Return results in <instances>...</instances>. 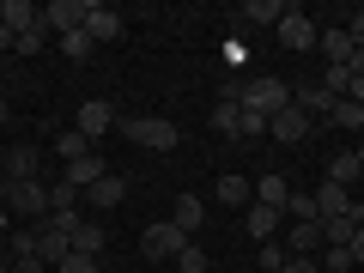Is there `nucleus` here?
I'll return each instance as SVG.
<instances>
[{"mask_svg":"<svg viewBox=\"0 0 364 273\" xmlns=\"http://www.w3.org/2000/svg\"><path fill=\"white\" fill-rule=\"evenodd\" d=\"M182 243H188V237H182L176 225L164 219V225H146V237H140V255H146V261H176V255H182Z\"/></svg>","mask_w":364,"mask_h":273,"instance_id":"6e6552de","label":"nucleus"},{"mask_svg":"<svg viewBox=\"0 0 364 273\" xmlns=\"http://www.w3.org/2000/svg\"><path fill=\"white\" fill-rule=\"evenodd\" d=\"M243 231L255 237V243H273V231H279V213L255 200V207H243Z\"/></svg>","mask_w":364,"mask_h":273,"instance_id":"a211bd4d","label":"nucleus"},{"mask_svg":"<svg viewBox=\"0 0 364 273\" xmlns=\"http://www.w3.org/2000/svg\"><path fill=\"white\" fill-rule=\"evenodd\" d=\"M364 219H322V243H334V249H346L352 243V231H358Z\"/></svg>","mask_w":364,"mask_h":273,"instance_id":"cd10ccee","label":"nucleus"},{"mask_svg":"<svg viewBox=\"0 0 364 273\" xmlns=\"http://www.w3.org/2000/svg\"><path fill=\"white\" fill-rule=\"evenodd\" d=\"M352 273H358V267H352Z\"/></svg>","mask_w":364,"mask_h":273,"instance_id":"a18cd8bd","label":"nucleus"},{"mask_svg":"<svg viewBox=\"0 0 364 273\" xmlns=\"http://www.w3.org/2000/svg\"><path fill=\"white\" fill-rule=\"evenodd\" d=\"M0 49H13V31H6V25H0Z\"/></svg>","mask_w":364,"mask_h":273,"instance_id":"a19ab883","label":"nucleus"},{"mask_svg":"<svg viewBox=\"0 0 364 273\" xmlns=\"http://www.w3.org/2000/svg\"><path fill=\"white\" fill-rule=\"evenodd\" d=\"M116 128L128 134L134 146H146V152H176V140H182V134H176V122H170V116H122Z\"/></svg>","mask_w":364,"mask_h":273,"instance_id":"f03ea898","label":"nucleus"},{"mask_svg":"<svg viewBox=\"0 0 364 273\" xmlns=\"http://www.w3.org/2000/svg\"><path fill=\"white\" fill-rule=\"evenodd\" d=\"M322 249V219L316 225H291V255H316Z\"/></svg>","mask_w":364,"mask_h":273,"instance_id":"bb28decb","label":"nucleus"},{"mask_svg":"<svg viewBox=\"0 0 364 273\" xmlns=\"http://www.w3.org/2000/svg\"><path fill=\"white\" fill-rule=\"evenodd\" d=\"M328 122H334V128H346V134H364V104L334 97V104H328Z\"/></svg>","mask_w":364,"mask_h":273,"instance_id":"aec40b11","label":"nucleus"},{"mask_svg":"<svg viewBox=\"0 0 364 273\" xmlns=\"http://www.w3.org/2000/svg\"><path fill=\"white\" fill-rule=\"evenodd\" d=\"M116 122H122V116H116V104H109V97H85V104L73 109V128L85 134V140H97V134H109Z\"/></svg>","mask_w":364,"mask_h":273,"instance_id":"0eeeda50","label":"nucleus"},{"mask_svg":"<svg viewBox=\"0 0 364 273\" xmlns=\"http://www.w3.org/2000/svg\"><path fill=\"white\" fill-rule=\"evenodd\" d=\"M286 104H291V85H286V79H273V73H249V79H237V109H249V116L273 122Z\"/></svg>","mask_w":364,"mask_h":273,"instance_id":"f257e3e1","label":"nucleus"},{"mask_svg":"<svg viewBox=\"0 0 364 273\" xmlns=\"http://www.w3.org/2000/svg\"><path fill=\"white\" fill-rule=\"evenodd\" d=\"M43 43H49V31L37 25V31H25V37H13V55H37Z\"/></svg>","mask_w":364,"mask_h":273,"instance_id":"72a5a7b5","label":"nucleus"},{"mask_svg":"<svg viewBox=\"0 0 364 273\" xmlns=\"http://www.w3.org/2000/svg\"><path fill=\"white\" fill-rule=\"evenodd\" d=\"M0 25L13 31V37H25V31L43 25V6H31V0H0Z\"/></svg>","mask_w":364,"mask_h":273,"instance_id":"f8f14e48","label":"nucleus"},{"mask_svg":"<svg viewBox=\"0 0 364 273\" xmlns=\"http://www.w3.org/2000/svg\"><path fill=\"white\" fill-rule=\"evenodd\" d=\"M55 273H97V255H79V249H73V255H67Z\"/></svg>","mask_w":364,"mask_h":273,"instance_id":"c9c22d12","label":"nucleus"},{"mask_svg":"<svg viewBox=\"0 0 364 273\" xmlns=\"http://www.w3.org/2000/svg\"><path fill=\"white\" fill-rule=\"evenodd\" d=\"M316 37H322V25H316L304 6H291L286 18H279V49H291V55H304V49H316Z\"/></svg>","mask_w":364,"mask_h":273,"instance_id":"39448f33","label":"nucleus"},{"mask_svg":"<svg viewBox=\"0 0 364 273\" xmlns=\"http://www.w3.org/2000/svg\"><path fill=\"white\" fill-rule=\"evenodd\" d=\"M346 249H352V267H364V225L352 231V243H346Z\"/></svg>","mask_w":364,"mask_h":273,"instance_id":"58836bf2","label":"nucleus"},{"mask_svg":"<svg viewBox=\"0 0 364 273\" xmlns=\"http://www.w3.org/2000/svg\"><path fill=\"white\" fill-rule=\"evenodd\" d=\"M31 255H37L43 267H61V261L73 255V237H67V231H55V225L43 219V225H31Z\"/></svg>","mask_w":364,"mask_h":273,"instance_id":"20e7f679","label":"nucleus"},{"mask_svg":"<svg viewBox=\"0 0 364 273\" xmlns=\"http://www.w3.org/2000/svg\"><path fill=\"white\" fill-rule=\"evenodd\" d=\"M219 200H225V207H255V182L237 176V170H225V176H219Z\"/></svg>","mask_w":364,"mask_h":273,"instance_id":"6ab92c4d","label":"nucleus"},{"mask_svg":"<svg viewBox=\"0 0 364 273\" xmlns=\"http://www.w3.org/2000/svg\"><path fill=\"white\" fill-rule=\"evenodd\" d=\"M0 207L6 213H25V219H49V182L31 176V182H0Z\"/></svg>","mask_w":364,"mask_h":273,"instance_id":"7ed1b4c3","label":"nucleus"},{"mask_svg":"<svg viewBox=\"0 0 364 273\" xmlns=\"http://www.w3.org/2000/svg\"><path fill=\"white\" fill-rule=\"evenodd\" d=\"M255 200H261V207H273V213H286L291 182H286V176H261V182H255Z\"/></svg>","mask_w":364,"mask_h":273,"instance_id":"412c9836","label":"nucleus"},{"mask_svg":"<svg viewBox=\"0 0 364 273\" xmlns=\"http://www.w3.org/2000/svg\"><path fill=\"white\" fill-rule=\"evenodd\" d=\"M346 37H352V49L364 55V13H352V25H346Z\"/></svg>","mask_w":364,"mask_h":273,"instance_id":"4c0bfd02","label":"nucleus"},{"mask_svg":"<svg viewBox=\"0 0 364 273\" xmlns=\"http://www.w3.org/2000/svg\"><path fill=\"white\" fill-rule=\"evenodd\" d=\"M85 37H91V43H116V37H122V13H116V6H91Z\"/></svg>","mask_w":364,"mask_h":273,"instance_id":"dca6fc26","label":"nucleus"},{"mask_svg":"<svg viewBox=\"0 0 364 273\" xmlns=\"http://www.w3.org/2000/svg\"><path fill=\"white\" fill-rule=\"evenodd\" d=\"M79 200H85V195H79V188H73V182H49V213H79Z\"/></svg>","mask_w":364,"mask_h":273,"instance_id":"a878e982","label":"nucleus"},{"mask_svg":"<svg viewBox=\"0 0 364 273\" xmlns=\"http://www.w3.org/2000/svg\"><path fill=\"white\" fill-rule=\"evenodd\" d=\"M316 267H322V273H352V249H334V243H328Z\"/></svg>","mask_w":364,"mask_h":273,"instance_id":"2f4dec72","label":"nucleus"},{"mask_svg":"<svg viewBox=\"0 0 364 273\" xmlns=\"http://www.w3.org/2000/svg\"><path fill=\"white\" fill-rule=\"evenodd\" d=\"M286 255H291V249H279V243H261V267H267V273H279V267H286Z\"/></svg>","mask_w":364,"mask_h":273,"instance_id":"f704fd0d","label":"nucleus"},{"mask_svg":"<svg viewBox=\"0 0 364 273\" xmlns=\"http://www.w3.org/2000/svg\"><path fill=\"white\" fill-rule=\"evenodd\" d=\"M73 249H79V255H104V225H97V219H79L73 225Z\"/></svg>","mask_w":364,"mask_h":273,"instance_id":"5701e85b","label":"nucleus"},{"mask_svg":"<svg viewBox=\"0 0 364 273\" xmlns=\"http://www.w3.org/2000/svg\"><path fill=\"white\" fill-rule=\"evenodd\" d=\"M237 116H243V109H237L231 97H219V109H213V134H225V140H237Z\"/></svg>","mask_w":364,"mask_h":273,"instance_id":"c85d7f7f","label":"nucleus"},{"mask_svg":"<svg viewBox=\"0 0 364 273\" xmlns=\"http://www.w3.org/2000/svg\"><path fill=\"white\" fill-rule=\"evenodd\" d=\"M13 273H49V267H43L37 255H18V261H13Z\"/></svg>","mask_w":364,"mask_h":273,"instance_id":"ea45409f","label":"nucleus"},{"mask_svg":"<svg viewBox=\"0 0 364 273\" xmlns=\"http://www.w3.org/2000/svg\"><path fill=\"white\" fill-rule=\"evenodd\" d=\"M37 176V146H6L0 158V182H31Z\"/></svg>","mask_w":364,"mask_h":273,"instance_id":"ddd939ff","label":"nucleus"},{"mask_svg":"<svg viewBox=\"0 0 364 273\" xmlns=\"http://www.w3.org/2000/svg\"><path fill=\"white\" fill-rule=\"evenodd\" d=\"M176 267H182V273H207V267H213V255H207V249H200V243H182Z\"/></svg>","mask_w":364,"mask_h":273,"instance_id":"7c9ffc66","label":"nucleus"},{"mask_svg":"<svg viewBox=\"0 0 364 273\" xmlns=\"http://www.w3.org/2000/svg\"><path fill=\"white\" fill-rule=\"evenodd\" d=\"M91 6L85 0H49L43 6V31H55V37H73V31H85Z\"/></svg>","mask_w":364,"mask_h":273,"instance_id":"423d86ee","label":"nucleus"},{"mask_svg":"<svg viewBox=\"0 0 364 273\" xmlns=\"http://www.w3.org/2000/svg\"><path fill=\"white\" fill-rule=\"evenodd\" d=\"M97 176H104V158H97V152H91V158H79V164H67V182H73L79 195H85V188H91Z\"/></svg>","mask_w":364,"mask_h":273,"instance_id":"b1692460","label":"nucleus"},{"mask_svg":"<svg viewBox=\"0 0 364 273\" xmlns=\"http://www.w3.org/2000/svg\"><path fill=\"white\" fill-rule=\"evenodd\" d=\"M286 213H291V225H316V219H322V213H316V195H298V188H291Z\"/></svg>","mask_w":364,"mask_h":273,"instance_id":"c756f323","label":"nucleus"},{"mask_svg":"<svg viewBox=\"0 0 364 273\" xmlns=\"http://www.w3.org/2000/svg\"><path fill=\"white\" fill-rule=\"evenodd\" d=\"M364 176V164H358V152H334L328 158V182H340V188H352V182Z\"/></svg>","mask_w":364,"mask_h":273,"instance_id":"4be33fe9","label":"nucleus"},{"mask_svg":"<svg viewBox=\"0 0 364 273\" xmlns=\"http://www.w3.org/2000/svg\"><path fill=\"white\" fill-rule=\"evenodd\" d=\"M55 152H61V164H79V158H91V140L79 128H67L61 140H55Z\"/></svg>","mask_w":364,"mask_h":273,"instance_id":"393cba45","label":"nucleus"},{"mask_svg":"<svg viewBox=\"0 0 364 273\" xmlns=\"http://www.w3.org/2000/svg\"><path fill=\"white\" fill-rule=\"evenodd\" d=\"M316 213L322 219H364V207L352 200V188H340V182L322 176V188H316Z\"/></svg>","mask_w":364,"mask_h":273,"instance_id":"1a4fd4ad","label":"nucleus"},{"mask_svg":"<svg viewBox=\"0 0 364 273\" xmlns=\"http://www.w3.org/2000/svg\"><path fill=\"white\" fill-rule=\"evenodd\" d=\"M91 49H97V43H91L85 31H73V37H61V55H67V61H85Z\"/></svg>","mask_w":364,"mask_h":273,"instance_id":"473e14b6","label":"nucleus"},{"mask_svg":"<svg viewBox=\"0 0 364 273\" xmlns=\"http://www.w3.org/2000/svg\"><path fill=\"white\" fill-rule=\"evenodd\" d=\"M267 134H273V140H279V146H304V140H310V116H304L298 104H286V109H279V116L267 122Z\"/></svg>","mask_w":364,"mask_h":273,"instance_id":"9d476101","label":"nucleus"},{"mask_svg":"<svg viewBox=\"0 0 364 273\" xmlns=\"http://www.w3.org/2000/svg\"><path fill=\"white\" fill-rule=\"evenodd\" d=\"M291 6H279V0H243V6H237V18H243V25H273L279 31V18H286Z\"/></svg>","mask_w":364,"mask_h":273,"instance_id":"f3484780","label":"nucleus"},{"mask_svg":"<svg viewBox=\"0 0 364 273\" xmlns=\"http://www.w3.org/2000/svg\"><path fill=\"white\" fill-rule=\"evenodd\" d=\"M358 164H364V140H358Z\"/></svg>","mask_w":364,"mask_h":273,"instance_id":"c03bdc74","label":"nucleus"},{"mask_svg":"<svg viewBox=\"0 0 364 273\" xmlns=\"http://www.w3.org/2000/svg\"><path fill=\"white\" fill-rule=\"evenodd\" d=\"M0 128H6V91H0Z\"/></svg>","mask_w":364,"mask_h":273,"instance_id":"79ce46f5","label":"nucleus"},{"mask_svg":"<svg viewBox=\"0 0 364 273\" xmlns=\"http://www.w3.org/2000/svg\"><path fill=\"white\" fill-rule=\"evenodd\" d=\"M316 49H322V61H328V67H346L352 55H358V49H352V37H346V25H328L322 37H316Z\"/></svg>","mask_w":364,"mask_h":273,"instance_id":"4468645a","label":"nucleus"},{"mask_svg":"<svg viewBox=\"0 0 364 273\" xmlns=\"http://www.w3.org/2000/svg\"><path fill=\"white\" fill-rule=\"evenodd\" d=\"M279 273H322V267H316L310 255H286V267H279Z\"/></svg>","mask_w":364,"mask_h":273,"instance_id":"e433bc0d","label":"nucleus"},{"mask_svg":"<svg viewBox=\"0 0 364 273\" xmlns=\"http://www.w3.org/2000/svg\"><path fill=\"white\" fill-rule=\"evenodd\" d=\"M170 225H176V231L195 243V231L207 225V207H200V195H176V213H170Z\"/></svg>","mask_w":364,"mask_h":273,"instance_id":"2eb2a0df","label":"nucleus"},{"mask_svg":"<svg viewBox=\"0 0 364 273\" xmlns=\"http://www.w3.org/2000/svg\"><path fill=\"white\" fill-rule=\"evenodd\" d=\"M122 195H128V182H122L116 170H104V176L85 188V207H91V213H109V207H122Z\"/></svg>","mask_w":364,"mask_h":273,"instance_id":"9b49d317","label":"nucleus"},{"mask_svg":"<svg viewBox=\"0 0 364 273\" xmlns=\"http://www.w3.org/2000/svg\"><path fill=\"white\" fill-rule=\"evenodd\" d=\"M0 273H13V261H6V255H0Z\"/></svg>","mask_w":364,"mask_h":273,"instance_id":"37998d69","label":"nucleus"}]
</instances>
